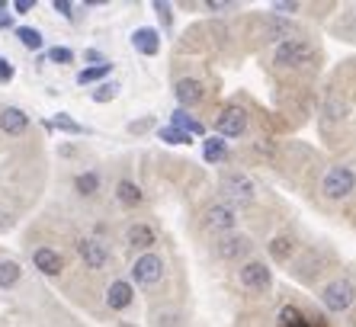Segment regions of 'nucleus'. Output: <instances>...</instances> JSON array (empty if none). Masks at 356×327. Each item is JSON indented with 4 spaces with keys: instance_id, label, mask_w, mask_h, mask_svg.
Segmentation results:
<instances>
[{
    "instance_id": "f257e3e1",
    "label": "nucleus",
    "mask_w": 356,
    "mask_h": 327,
    "mask_svg": "<svg viewBox=\"0 0 356 327\" xmlns=\"http://www.w3.org/2000/svg\"><path fill=\"white\" fill-rule=\"evenodd\" d=\"M315 61V49L302 39H286L276 49V65L280 67H308Z\"/></svg>"
},
{
    "instance_id": "f03ea898",
    "label": "nucleus",
    "mask_w": 356,
    "mask_h": 327,
    "mask_svg": "<svg viewBox=\"0 0 356 327\" xmlns=\"http://www.w3.org/2000/svg\"><path fill=\"white\" fill-rule=\"evenodd\" d=\"M222 193H225V199H232V202L248 205V202H254V196H257V186H254V180H250L248 173L228 170L222 177Z\"/></svg>"
},
{
    "instance_id": "7ed1b4c3",
    "label": "nucleus",
    "mask_w": 356,
    "mask_h": 327,
    "mask_svg": "<svg viewBox=\"0 0 356 327\" xmlns=\"http://www.w3.org/2000/svg\"><path fill=\"white\" fill-rule=\"evenodd\" d=\"M353 298H356V289H353V282L350 279H334V282H327L324 286V292H321V302H324V308L327 311H347L350 305H353Z\"/></svg>"
},
{
    "instance_id": "20e7f679",
    "label": "nucleus",
    "mask_w": 356,
    "mask_h": 327,
    "mask_svg": "<svg viewBox=\"0 0 356 327\" xmlns=\"http://www.w3.org/2000/svg\"><path fill=\"white\" fill-rule=\"evenodd\" d=\"M356 186V173L350 167H331L327 177H324V196L327 199H347Z\"/></svg>"
},
{
    "instance_id": "39448f33",
    "label": "nucleus",
    "mask_w": 356,
    "mask_h": 327,
    "mask_svg": "<svg viewBox=\"0 0 356 327\" xmlns=\"http://www.w3.org/2000/svg\"><path fill=\"white\" fill-rule=\"evenodd\" d=\"M161 276H164V260H161L158 254H141L138 260H135L132 279L138 286H154V282H161Z\"/></svg>"
},
{
    "instance_id": "423d86ee",
    "label": "nucleus",
    "mask_w": 356,
    "mask_h": 327,
    "mask_svg": "<svg viewBox=\"0 0 356 327\" xmlns=\"http://www.w3.org/2000/svg\"><path fill=\"white\" fill-rule=\"evenodd\" d=\"M216 129H218V138H238L248 129V115L238 106H225L222 115L216 119Z\"/></svg>"
},
{
    "instance_id": "0eeeda50",
    "label": "nucleus",
    "mask_w": 356,
    "mask_h": 327,
    "mask_svg": "<svg viewBox=\"0 0 356 327\" xmlns=\"http://www.w3.org/2000/svg\"><path fill=\"white\" fill-rule=\"evenodd\" d=\"M238 279H241V286L250 289V292H266V289L273 286V273L266 270L264 263H244Z\"/></svg>"
},
{
    "instance_id": "6e6552de",
    "label": "nucleus",
    "mask_w": 356,
    "mask_h": 327,
    "mask_svg": "<svg viewBox=\"0 0 356 327\" xmlns=\"http://www.w3.org/2000/svg\"><path fill=\"white\" fill-rule=\"evenodd\" d=\"M77 254H81V260L87 263L90 270H103L109 263L106 244H99L97 237H81V241H77Z\"/></svg>"
},
{
    "instance_id": "1a4fd4ad",
    "label": "nucleus",
    "mask_w": 356,
    "mask_h": 327,
    "mask_svg": "<svg viewBox=\"0 0 356 327\" xmlns=\"http://www.w3.org/2000/svg\"><path fill=\"white\" fill-rule=\"evenodd\" d=\"M238 225V212L232 205H212L206 212V228L209 231H232Z\"/></svg>"
},
{
    "instance_id": "9d476101",
    "label": "nucleus",
    "mask_w": 356,
    "mask_h": 327,
    "mask_svg": "<svg viewBox=\"0 0 356 327\" xmlns=\"http://www.w3.org/2000/svg\"><path fill=\"white\" fill-rule=\"evenodd\" d=\"M33 263L35 270L42 273V276H58L61 270H65V260H61L58 250H51V247H39L33 254Z\"/></svg>"
},
{
    "instance_id": "9b49d317",
    "label": "nucleus",
    "mask_w": 356,
    "mask_h": 327,
    "mask_svg": "<svg viewBox=\"0 0 356 327\" xmlns=\"http://www.w3.org/2000/svg\"><path fill=\"white\" fill-rule=\"evenodd\" d=\"M174 93H177V103H180V109L186 106H196V103H202V83L193 81V77H183V81L174 83Z\"/></svg>"
},
{
    "instance_id": "f8f14e48",
    "label": "nucleus",
    "mask_w": 356,
    "mask_h": 327,
    "mask_svg": "<svg viewBox=\"0 0 356 327\" xmlns=\"http://www.w3.org/2000/svg\"><path fill=\"white\" fill-rule=\"evenodd\" d=\"M132 45H135V51H141V55H158L161 51V33L158 29H151V26H141V29L132 33Z\"/></svg>"
},
{
    "instance_id": "ddd939ff",
    "label": "nucleus",
    "mask_w": 356,
    "mask_h": 327,
    "mask_svg": "<svg viewBox=\"0 0 356 327\" xmlns=\"http://www.w3.org/2000/svg\"><path fill=\"white\" fill-rule=\"evenodd\" d=\"M132 298H135V289H132V282H125V279H116V282L109 286V292H106V305L113 311L129 308V305H132Z\"/></svg>"
},
{
    "instance_id": "4468645a",
    "label": "nucleus",
    "mask_w": 356,
    "mask_h": 327,
    "mask_svg": "<svg viewBox=\"0 0 356 327\" xmlns=\"http://www.w3.org/2000/svg\"><path fill=\"white\" fill-rule=\"evenodd\" d=\"M0 129L7 131V135H23V131L29 129V115L19 106H7L0 113Z\"/></svg>"
},
{
    "instance_id": "2eb2a0df",
    "label": "nucleus",
    "mask_w": 356,
    "mask_h": 327,
    "mask_svg": "<svg viewBox=\"0 0 356 327\" xmlns=\"http://www.w3.org/2000/svg\"><path fill=\"white\" fill-rule=\"evenodd\" d=\"M248 250H250L248 237H225V241H218V257H225V260H238Z\"/></svg>"
},
{
    "instance_id": "dca6fc26",
    "label": "nucleus",
    "mask_w": 356,
    "mask_h": 327,
    "mask_svg": "<svg viewBox=\"0 0 356 327\" xmlns=\"http://www.w3.org/2000/svg\"><path fill=\"white\" fill-rule=\"evenodd\" d=\"M170 125H174L177 131H183V135H202V122H196L186 109H174V115H170Z\"/></svg>"
},
{
    "instance_id": "f3484780",
    "label": "nucleus",
    "mask_w": 356,
    "mask_h": 327,
    "mask_svg": "<svg viewBox=\"0 0 356 327\" xmlns=\"http://www.w3.org/2000/svg\"><path fill=\"white\" fill-rule=\"evenodd\" d=\"M125 241H129V244L132 247H138V250H148L151 244H154V241H158V237H154V231L148 228V225H132V228H129V234H125Z\"/></svg>"
},
{
    "instance_id": "a211bd4d",
    "label": "nucleus",
    "mask_w": 356,
    "mask_h": 327,
    "mask_svg": "<svg viewBox=\"0 0 356 327\" xmlns=\"http://www.w3.org/2000/svg\"><path fill=\"white\" fill-rule=\"evenodd\" d=\"M23 276V266L17 260H0V289H13Z\"/></svg>"
},
{
    "instance_id": "6ab92c4d",
    "label": "nucleus",
    "mask_w": 356,
    "mask_h": 327,
    "mask_svg": "<svg viewBox=\"0 0 356 327\" xmlns=\"http://www.w3.org/2000/svg\"><path fill=\"white\" fill-rule=\"evenodd\" d=\"M202 157H206L209 164H222L225 157H228V147H225V138H218V135L206 138V145H202Z\"/></svg>"
},
{
    "instance_id": "aec40b11",
    "label": "nucleus",
    "mask_w": 356,
    "mask_h": 327,
    "mask_svg": "<svg viewBox=\"0 0 356 327\" xmlns=\"http://www.w3.org/2000/svg\"><path fill=\"white\" fill-rule=\"evenodd\" d=\"M116 199H119L122 205H138L145 196H141V189L135 186L132 180H119V183H116Z\"/></svg>"
},
{
    "instance_id": "412c9836",
    "label": "nucleus",
    "mask_w": 356,
    "mask_h": 327,
    "mask_svg": "<svg viewBox=\"0 0 356 327\" xmlns=\"http://www.w3.org/2000/svg\"><path fill=\"white\" fill-rule=\"evenodd\" d=\"M280 327H312V324H308V318L296 305H286V308L280 311Z\"/></svg>"
},
{
    "instance_id": "4be33fe9",
    "label": "nucleus",
    "mask_w": 356,
    "mask_h": 327,
    "mask_svg": "<svg viewBox=\"0 0 356 327\" xmlns=\"http://www.w3.org/2000/svg\"><path fill=\"white\" fill-rule=\"evenodd\" d=\"M113 71V65H93V67H83L81 74H77V83H81V87H87V83H97V81H103V77H106V74Z\"/></svg>"
},
{
    "instance_id": "5701e85b",
    "label": "nucleus",
    "mask_w": 356,
    "mask_h": 327,
    "mask_svg": "<svg viewBox=\"0 0 356 327\" xmlns=\"http://www.w3.org/2000/svg\"><path fill=\"white\" fill-rule=\"evenodd\" d=\"M74 186H77V193H81V196H93V193L99 189V173L97 170L81 173V177L74 180Z\"/></svg>"
},
{
    "instance_id": "b1692460",
    "label": "nucleus",
    "mask_w": 356,
    "mask_h": 327,
    "mask_svg": "<svg viewBox=\"0 0 356 327\" xmlns=\"http://www.w3.org/2000/svg\"><path fill=\"white\" fill-rule=\"evenodd\" d=\"M49 129H58V131H67V135H83V125L74 122L67 113H58L55 119L49 122Z\"/></svg>"
},
{
    "instance_id": "393cba45",
    "label": "nucleus",
    "mask_w": 356,
    "mask_h": 327,
    "mask_svg": "<svg viewBox=\"0 0 356 327\" xmlns=\"http://www.w3.org/2000/svg\"><path fill=\"white\" fill-rule=\"evenodd\" d=\"M17 39L23 42L29 51H39L42 49V33H39V29H33V26H19V29H17Z\"/></svg>"
},
{
    "instance_id": "a878e982",
    "label": "nucleus",
    "mask_w": 356,
    "mask_h": 327,
    "mask_svg": "<svg viewBox=\"0 0 356 327\" xmlns=\"http://www.w3.org/2000/svg\"><path fill=\"white\" fill-rule=\"evenodd\" d=\"M119 90H122V87H119L116 81H106V83H99L97 90L90 93V99H93V103H109V99L119 97Z\"/></svg>"
},
{
    "instance_id": "bb28decb",
    "label": "nucleus",
    "mask_w": 356,
    "mask_h": 327,
    "mask_svg": "<svg viewBox=\"0 0 356 327\" xmlns=\"http://www.w3.org/2000/svg\"><path fill=\"white\" fill-rule=\"evenodd\" d=\"M158 135H161V141H167V145H190V135L177 131L174 125H164V129H161Z\"/></svg>"
},
{
    "instance_id": "cd10ccee",
    "label": "nucleus",
    "mask_w": 356,
    "mask_h": 327,
    "mask_svg": "<svg viewBox=\"0 0 356 327\" xmlns=\"http://www.w3.org/2000/svg\"><path fill=\"white\" fill-rule=\"evenodd\" d=\"M45 58H49L51 65H71V61H74V51L65 49V45H55V49H49Z\"/></svg>"
},
{
    "instance_id": "c85d7f7f",
    "label": "nucleus",
    "mask_w": 356,
    "mask_h": 327,
    "mask_svg": "<svg viewBox=\"0 0 356 327\" xmlns=\"http://www.w3.org/2000/svg\"><path fill=\"white\" fill-rule=\"evenodd\" d=\"M292 33V23H286V19H273V23L266 26V39H282V35Z\"/></svg>"
},
{
    "instance_id": "c756f323",
    "label": "nucleus",
    "mask_w": 356,
    "mask_h": 327,
    "mask_svg": "<svg viewBox=\"0 0 356 327\" xmlns=\"http://www.w3.org/2000/svg\"><path fill=\"white\" fill-rule=\"evenodd\" d=\"M289 250H292V247H289V241H286V237H276L273 244H270V254H273L276 260H286V257H289Z\"/></svg>"
},
{
    "instance_id": "7c9ffc66",
    "label": "nucleus",
    "mask_w": 356,
    "mask_h": 327,
    "mask_svg": "<svg viewBox=\"0 0 356 327\" xmlns=\"http://www.w3.org/2000/svg\"><path fill=\"white\" fill-rule=\"evenodd\" d=\"M154 13H158L161 17V23H164V29H170V26H174V13H170V3H154Z\"/></svg>"
},
{
    "instance_id": "2f4dec72",
    "label": "nucleus",
    "mask_w": 356,
    "mask_h": 327,
    "mask_svg": "<svg viewBox=\"0 0 356 327\" xmlns=\"http://www.w3.org/2000/svg\"><path fill=\"white\" fill-rule=\"evenodd\" d=\"M13 74L17 71H13V65H10V58L0 55V83H10L13 81Z\"/></svg>"
},
{
    "instance_id": "473e14b6",
    "label": "nucleus",
    "mask_w": 356,
    "mask_h": 327,
    "mask_svg": "<svg viewBox=\"0 0 356 327\" xmlns=\"http://www.w3.org/2000/svg\"><path fill=\"white\" fill-rule=\"evenodd\" d=\"M55 10H58L61 17H67V19L74 17V3H67V0H55Z\"/></svg>"
},
{
    "instance_id": "72a5a7b5",
    "label": "nucleus",
    "mask_w": 356,
    "mask_h": 327,
    "mask_svg": "<svg viewBox=\"0 0 356 327\" xmlns=\"http://www.w3.org/2000/svg\"><path fill=\"white\" fill-rule=\"evenodd\" d=\"M83 58H87V61H90V67H93V65H106V58L99 55L97 49H87V51H83Z\"/></svg>"
},
{
    "instance_id": "f704fd0d",
    "label": "nucleus",
    "mask_w": 356,
    "mask_h": 327,
    "mask_svg": "<svg viewBox=\"0 0 356 327\" xmlns=\"http://www.w3.org/2000/svg\"><path fill=\"white\" fill-rule=\"evenodd\" d=\"M276 10H280V13H292V10H298V3L296 0H289V3H286V0H280V3H273Z\"/></svg>"
},
{
    "instance_id": "c9c22d12",
    "label": "nucleus",
    "mask_w": 356,
    "mask_h": 327,
    "mask_svg": "<svg viewBox=\"0 0 356 327\" xmlns=\"http://www.w3.org/2000/svg\"><path fill=\"white\" fill-rule=\"evenodd\" d=\"M13 10H17V13H29V10H33V0H17Z\"/></svg>"
},
{
    "instance_id": "e433bc0d",
    "label": "nucleus",
    "mask_w": 356,
    "mask_h": 327,
    "mask_svg": "<svg viewBox=\"0 0 356 327\" xmlns=\"http://www.w3.org/2000/svg\"><path fill=\"white\" fill-rule=\"evenodd\" d=\"M148 129H151V119H141V122L129 125V131H148Z\"/></svg>"
},
{
    "instance_id": "4c0bfd02",
    "label": "nucleus",
    "mask_w": 356,
    "mask_h": 327,
    "mask_svg": "<svg viewBox=\"0 0 356 327\" xmlns=\"http://www.w3.org/2000/svg\"><path fill=\"white\" fill-rule=\"evenodd\" d=\"M13 26V17L10 13H0V29H10Z\"/></svg>"
}]
</instances>
